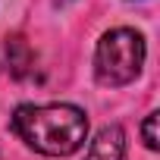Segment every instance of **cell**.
Returning a JSON list of instances; mask_svg holds the SVG:
<instances>
[{
  "mask_svg": "<svg viewBox=\"0 0 160 160\" xmlns=\"http://www.w3.org/2000/svg\"><path fill=\"white\" fill-rule=\"evenodd\" d=\"M13 132L38 154L66 157L85 144L88 116L72 104H22L13 113Z\"/></svg>",
  "mask_w": 160,
  "mask_h": 160,
  "instance_id": "6da1fadb",
  "label": "cell"
},
{
  "mask_svg": "<svg viewBox=\"0 0 160 160\" xmlns=\"http://www.w3.org/2000/svg\"><path fill=\"white\" fill-rule=\"evenodd\" d=\"M141 63H144V38L138 32L113 28L98 41L94 75H98L101 85H110V88L129 85L141 72Z\"/></svg>",
  "mask_w": 160,
  "mask_h": 160,
  "instance_id": "7a4b0ae2",
  "label": "cell"
},
{
  "mask_svg": "<svg viewBox=\"0 0 160 160\" xmlns=\"http://www.w3.org/2000/svg\"><path fill=\"white\" fill-rule=\"evenodd\" d=\"M0 63L7 66V72L13 78H25L35 69V50L28 47V41L22 35H13L3 41V50H0Z\"/></svg>",
  "mask_w": 160,
  "mask_h": 160,
  "instance_id": "3957f363",
  "label": "cell"
},
{
  "mask_svg": "<svg viewBox=\"0 0 160 160\" xmlns=\"http://www.w3.org/2000/svg\"><path fill=\"white\" fill-rule=\"evenodd\" d=\"M85 160H126V132L119 126H104L88 144Z\"/></svg>",
  "mask_w": 160,
  "mask_h": 160,
  "instance_id": "277c9868",
  "label": "cell"
},
{
  "mask_svg": "<svg viewBox=\"0 0 160 160\" xmlns=\"http://www.w3.org/2000/svg\"><path fill=\"white\" fill-rule=\"evenodd\" d=\"M157 113H148V119H144V126H141V135H144V144L154 151L157 148Z\"/></svg>",
  "mask_w": 160,
  "mask_h": 160,
  "instance_id": "5b68a950",
  "label": "cell"
}]
</instances>
